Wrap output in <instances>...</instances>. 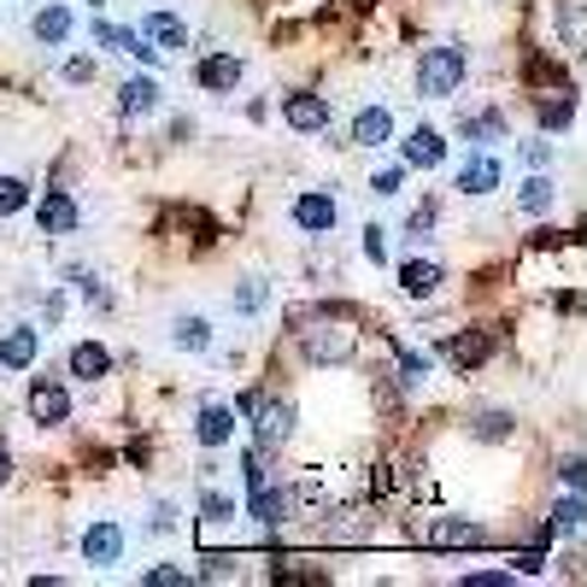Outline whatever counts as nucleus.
<instances>
[{"mask_svg": "<svg viewBox=\"0 0 587 587\" xmlns=\"http://www.w3.org/2000/svg\"><path fill=\"white\" fill-rule=\"evenodd\" d=\"M195 82H200L206 94H229L241 82V59L236 53H206L200 66H195Z\"/></svg>", "mask_w": 587, "mask_h": 587, "instance_id": "obj_10", "label": "nucleus"}, {"mask_svg": "<svg viewBox=\"0 0 587 587\" xmlns=\"http://www.w3.org/2000/svg\"><path fill=\"white\" fill-rule=\"evenodd\" d=\"M94 77V59H71L66 66V82H89Z\"/></svg>", "mask_w": 587, "mask_h": 587, "instance_id": "obj_40", "label": "nucleus"}, {"mask_svg": "<svg viewBox=\"0 0 587 587\" xmlns=\"http://www.w3.org/2000/svg\"><path fill=\"white\" fill-rule=\"evenodd\" d=\"M440 159H447V141H440V130L417 123V130L406 136V165H417V171H435Z\"/></svg>", "mask_w": 587, "mask_h": 587, "instance_id": "obj_14", "label": "nucleus"}, {"mask_svg": "<svg viewBox=\"0 0 587 587\" xmlns=\"http://www.w3.org/2000/svg\"><path fill=\"white\" fill-rule=\"evenodd\" d=\"M335 218H341V206H335V195H324V188H311V195L294 200V229H306V236H329Z\"/></svg>", "mask_w": 587, "mask_h": 587, "instance_id": "obj_6", "label": "nucleus"}, {"mask_svg": "<svg viewBox=\"0 0 587 587\" xmlns=\"http://www.w3.org/2000/svg\"><path fill=\"white\" fill-rule=\"evenodd\" d=\"M171 347L177 352H206L212 347V324L206 318H171Z\"/></svg>", "mask_w": 587, "mask_h": 587, "instance_id": "obj_24", "label": "nucleus"}, {"mask_svg": "<svg viewBox=\"0 0 587 587\" xmlns=\"http://www.w3.org/2000/svg\"><path fill=\"white\" fill-rule=\"evenodd\" d=\"M535 118H540V130H547V136H558V130H570V123H576V100L570 94H564V100H535Z\"/></svg>", "mask_w": 587, "mask_h": 587, "instance_id": "obj_25", "label": "nucleus"}, {"mask_svg": "<svg viewBox=\"0 0 587 587\" xmlns=\"http://www.w3.org/2000/svg\"><path fill=\"white\" fill-rule=\"evenodd\" d=\"M581 517H587V511H581V494L570 488V499H558V511H553V529L576 535V529H581Z\"/></svg>", "mask_w": 587, "mask_h": 587, "instance_id": "obj_30", "label": "nucleus"}, {"mask_svg": "<svg viewBox=\"0 0 587 587\" xmlns=\"http://www.w3.org/2000/svg\"><path fill=\"white\" fill-rule=\"evenodd\" d=\"M458 130H465V141H481V147H488V141H506V118H499V112H465V118H458Z\"/></svg>", "mask_w": 587, "mask_h": 587, "instance_id": "obj_26", "label": "nucleus"}, {"mask_svg": "<svg viewBox=\"0 0 587 587\" xmlns=\"http://www.w3.org/2000/svg\"><path fill=\"white\" fill-rule=\"evenodd\" d=\"M200 511H206V523H229L236 517V499L229 494H200Z\"/></svg>", "mask_w": 587, "mask_h": 587, "instance_id": "obj_32", "label": "nucleus"}, {"mask_svg": "<svg viewBox=\"0 0 587 587\" xmlns=\"http://www.w3.org/2000/svg\"><path fill=\"white\" fill-rule=\"evenodd\" d=\"M488 352H494V335H488V329H470V335H452L447 359H452L458 370H476V365H488Z\"/></svg>", "mask_w": 587, "mask_h": 587, "instance_id": "obj_15", "label": "nucleus"}, {"mask_svg": "<svg viewBox=\"0 0 587 587\" xmlns=\"http://www.w3.org/2000/svg\"><path fill=\"white\" fill-rule=\"evenodd\" d=\"M30 36L41 41V48H59V41L71 36V7H59V0H53V7H41L30 18Z\"/></svg>", "mask_w": 587, "mask_h": 587, "instance_id": "obj_16", "label": "nucleus"}, {"mask_svg": "<svg viewBox=\"0 0 587 587\" xmlns=\"http://www.w3.org/2000/svg\"><path fill=\"white\" fill-rule=\"evenodd\" d=\"M206 581H229V576H236V558H223V553H212V558H206V570H200Z\"/></svg>", "mask_w": 587, "mask_h": 587, "instance_id": "obj_35", "label": "nucleus"}, {"mask_svg": "<svg viewBox=\"0 0 587 587\" xmlns=\"http://www.w3.org/2000/svg\"><path fill=\"white\" fill-rule=\"evenodd\" d=\"M499 159H488V153H476V159H465V171H458V188H465V195H494L499 188Z\"/></svg>", "mask_w": 587, "mask_h": 587, "instance_id": "obj_17", "label": "nucleus"}, {"mask_svg": "<svg viewBox=\"0 0 587 587\" xmlns=\"http://www.w3.org/2000/svg\"><path fill=\"white\" fill-rule=\"evenodd\" d=\"M558 481H564V488H576V494H581V458H576V452L558 465Z\"/></svg>", "mask_w": 587, "mask_h": 587, "instance_id": "obj_38", "label": "nucleus"}, {"mask_svg": "<svg viewBox=\"0 0 587 587\" xmlns=\"http://www.w3.org/2000/svg\"><path fill=\"white\" fill-rule=\"evenodd\" d=\"M394 141V112L388 107H365L352 118V147H388Z\"/></svg>", "mask_w": 587, "mask_h": 587, "instance_id": "obj_13", "label": "nucleus"}, {"mask_svg": "<svg viewBox=\"0 0 587 587\" xmlns=\"http://www.w3.org/2000/svg\"><path fill=\"white\" fill-rule=\"evenodd\" d=\"M481 540V523H465V517H440L429 529V547H476Z\"/></svg>", "mask_w": 587, "mask_h": 587, "instance_id": "obj_21", "label": "nucleus"}, {"mask_svg": "<svg viewBox=\"0 0 587 587\" xmlns=\"http://www.w3.org/2000/svg\"><path fill=\"white\" fill-rule=\"evenodd\" d=\"M136 36L147 41V48H159V53H182L188 48V24H182L177 12H141Z\"/></svg>", "mask_w": 587, "mask_h": 587, "instance_id": "obj_4", "label": "nucleus"}, {"mask_svg": "<svg viewBox=\"0 0 587 587\" xmlns=\"http://www.w3.org/2000/svg\"><path fill=\"white\" fill-rule=\"evenodd\" d=\"M36 352H41V335L30 324H18V329L0 335V370H30Z\"/></svg>", "mask_w": 587, "mask_h": 587, "instance_id": "obj_11", "label": "nucleus"}, {"mask_svg": "<svg viewBox=\"0 0 587 587\" xmlns=\"http://www.w3.org/2000/svg\"><path fill=\"white\" fill-rule=\"evenodd\" d=\"M470 435H476V440H511L517 424H511V411H481L476 424H470Z\"/></svg>", "mask_w": 587, "mask_h": 587, "instance_id": "obj_27", "label": "nucleus"}, {"mask_svg": "<svg viewBox=\"0 0 587 587\" xmlns=\"http://www.w3.org/2000/svg\"><path fill=\"white\" fill-rule=\"evenodd\" d=\"M195 435H200V447H223V440L236 435V411H229V406H206Z\"/></svg>", "mask_w": 587, "mask_h": 587, "instance_id": "obj_22", "label": "nucleus"}, {"mask_svg": "<svg viewBox=\"0 0 587 587\" xmlns=\"http://www.w3.org/2000/svg\"><path fill=\"white\" fill-rule=\"evenodd\" d=\"M265 300H270L265 282H241V288H236V311H259Z\"/></svg>", "mask_w": 587, "mask_h": 587, "instance_id": "obj_33", "label": "nucleus"}, {"mask_svg": "<svg viewBox=\"0 0 587 587\" xmlns=\"http://www.w3.org/2000/svg\"><path fill=\"white\" fill-rule=\"evenodd\" d=\"M523 159H529V165H540V171H547V165H553V141H523Z\"/></svg>", "mask_w": 587, "mask_h": 587, "instance_id": "obj_36", "label": "nucleus"}, {"mask_svg": "<svg viewBox=\"0 0 587 587\" xmlns=\"http://www.w3.org/2000/svg\"><path fill=\"white\" fill-rule=\"evenodd\" d=\"M400 288L411 294V300H429V294L440 288V265H435V259H411V265H400Z\"/></svg>", "mask_w": 587, "mask_h": 587, "instance_id": "obj_20", "label": "nucleus"}, {"mask_svg": "<svg viewBox=\"0 0 587 587\" xmlns=\"http://www.w3.org/2000/svg\"><path fill=\"white\" fill-rule=\"evenodd\" d=\"M365 259H370V265H382V259H388V229H376V223L365 229Z\"/></svg>", "mask_w": 587, "mask_h": 587, "instance_id": "obj_34", "label": "nucleus"}, {"mask_svg": "<svg viewBox=\"0 0 587 587\" xmlns=\"http://www.w3.org/2000/svg\"><path fill=\"white\" fill-rule=\"evenodd\" d=\"M82 558L94 564V570H112V564H123V523L112 517H100L82 529Z\"/></svg>", "mask_w": 587, "mask_h": 587, "instance_id": "obj_3", "label": "nucleus"}, {"mask_svg": "<svg viewBox=\"0 0 587 587\" xmlns=\"http://www.w3.org/2000/svg\"><path fill=\"white\" fill-rule=\"evenodd\" d=\"M470 587H511L517 576H494V570H481V576H465Z\"/></svg>", "mask_w": 587, "mask_h": 587, "instance_id": "obj_41", "label": "nucleus"}, {"mask_svg": "<svg viewBox=\"0 0 587 587\" xmlns=\"http://www.w3.org/2000/svg\"><path fill=\"white\" fill-rule=\"evenodd\" d=\"M141 587H188V570L182 564H153V570L141 576Z\"/></svg>", "mask_w": 587, "mask_h": 587, "instance_id": "obj_31", "label": "nucleus"}, {"mask_svg": "<svg viewBox=\"0 0 587 587\" xmlns=\"http://www.w3.org/2000/svg\"><path fill=\"white\" fill-rule=\"evenodd\" d=\"M517 570H523V576L547 570V553H540V547H529V553H517Z\"/></svg>", "mask_w": 587, "mask_h": 587, "instance_id": "obj_39", "label": "nucleus"}, {"mask_svg": "<svg viewBox=\"0 0 587 587\" xmlns=\"http://www.w3.org/2000/svg\"><path fill=\"white\" fill-rule=\"evenodd\" d=\"M282 123H288V130H300V136L329 130V94H288L282 100Z\"/></svg>", "mask_w": 587, "mask_h": 587, "instance_id": "obj_7", "label": "nucleus"}, {"mask_svg": "<svg viewBox=\"0 0 587 587\" xmlns=\"http://www.w3.org/2000/svg\"><path fill=\"white\" fill-rule=\"evenodd\" d=\"M7 481H12V452L0 447V488H7Z\"/></svg>", "mask_w": 587, "mask_h": 587, "instance_id": "obj_43", "label": "nucleus"}, {"mask_svg": "<svg viewBox=\"0 0 587 587\" xmlns=\"http://www.w3.org/2000/svg\"><path fill=\"white\" fill-rule=\"evenodd\" d=\"M118 107L130 112V118H147V112H159V82L153 77H130L118 89Z\"/></svg>", "mask_w": 587, "mask_h": 587, "instance_id": "obj_18", "label": "nucleus"}, {"mask_svg": "<svg viewBox=\"0 0 587 587\" xmlns=\"http://www.w3.org/2000/svg\"><path fill=\"white\" fill-rule=\"evenodd\" d=\"M253 417H259V424H253V435H259V452H270V447H282V440L294 435V406L288 400H259L253 406Z\"/></svg>", "mask_w": 587, "mask_h": 587, "instance_id": "obj_9", "label": "nucleus"}, {"mask_svg": "<svg viewBox=\"0 0 587 587\" xmlns=\"http://www.w3.org/2000/svg\"><path fill=\"white\" fill-rule=\"evenodd\" d=\"M553 200H558V182L540 171V177H529L523 182V195H517V212H529V218H540V212H553Z\"/></svg>", "mask_w": 587, "mask_h": 587, "instance_id": "obj_23", "label": "nucleus"}, {"mask_svg": "<svg viewBox=\"0 0 587 587\" xmlns=\"http://www.w3.org/2000/svg\"><path fill=\"white\" fill-rule=\"evenodd\" d=\"M470 77V53L452 48V41H440V48H424V66H417V89H424V100H452L458 89H465Z\"/></svg>", "mask_w": 587, "mask_h": 587, "instance_id": "obj_1", "label": "nucleus"}, {"mask_svg": "<svg viewBox=\"0 0 587 587\" xmlns=\"http://www.w3.org/2000/svg\"><path fill=\"white\" fill-rule=\"evenodd\" d=\"M153 529H159V535H165V529H177V511H171V506H159V511H153Z\"/></svg>", "mask_w": 587, "mask_h": 587, "instance_id": "obj_42", "label": "nucleus"}, {"mask_svg": "<svg viewBox=\"0 0 587 587\" xmlns=\"http://www.w3.org/2000/svg\"><path fill=\"white\" fill-rule=\"evenodd\" d=\"M24 206H30V182L24 177H0V218L24 212Z\"/></svg>", "mask_w": 587, "mask_h": 587, "instance_id": "obj_28", "label": "nucleus"}, {"mask_svg": "<svg viewBox=\"0 0 587 587\" xmlns=\"http://www.w3.org/2000/svg\"><path fill=\"white\" fill-rule=\"evenodd\" d=\"M288 506H294L288 488H265V481H259V488H247V517L265 523V529H277V523L288 517Z\"/></svg>", "mask_w": 587, "mask_h": 587, "instance_id": "obj_12", "label": "nucleus"}, {"mask_svg": "<svg viewBox=\"0 0 587 587\" xmlns=\"http://www.w3.org/2000/svg\"><path fill=\"white\" fill-rule=\"evenodd\" d=\"M112 370V352L100 341H77L71 347V376H82V382H100V376Z\"/></svg>", "mask_w": 587, "mask_h": 587, "instance_id": "obj_19", "label": "nucleus"}, {"mask_svg": "<svg viewBox=\"0 0 587 587\" xmlns=\"http://www.w3.org/2000/svg\"><path fill=\"white\" fill-rule=\"evenodd\" d=\"M30 417H36V424H66V417H71V394H66V382H53V376L30 382Z\"/></svg>", "mask_w": 587, "mask_h": 587, "instance_id": "obj_8", "label": "nucleus"}, {"mask_svg": "<svg viewBox=\"0 0 587 587\" xmlns=\"http://www.w3.org/2000/svg\"><path fill=\"white\" fill-rule=\"evenodd\" d=\"M36 223H41V236H71V229L82 223V212H77V200L66 195V188H48V195L36 200Z\"/></svg>", "mask_w": 587, "mask_h": 587, "instance_id": "obj_5", "label": "nucleus"}, {"mask_svg": "<svg viewBox=\"0 0 587 587\" xmlns=\"http://www.w3.org/2000/svg\"><path fill=\"white\" fill-rule=\"evenodd\" d=\"M300 347H306L311 365H347L352 352H359V335L347 324H311V329H300Z\"/></svg>", "mask_w": 587, "mask_h": 587, "instance_id": "obj_2", "label": "nucleus"}, {"mask_svg": "<svg viewBox=\"0 0 587 587\" xmlns=\"http://www.w3.org/2000/svg\"><path fill=\"white\" fill-rule=\"evenodd\" d=\"M400 182H406V171H382V177H370V188H376V195H400Z\"/></svg>", "mask_w": 587, "mask_h": 587, "instance_id": "obj_37", "label": "nucleus"}, {"mask_svg": "<svg viewBox=\"0 0 587 587\" xmlns=\"http://www.w3.org/2000/svg\"><path fill=\"white\" fill-rule=\"evenodd\" d=\"M429 370H435V365H429V352H400V382H406V388H424V382H429Z\"/></svg>", "mask_w": 587, "mask_h": 587, "instance_id": "obj_29", "label": "nucleus"}]
</instances>
